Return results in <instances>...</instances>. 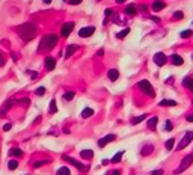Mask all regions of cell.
Listing matches in <instances>:
<instances>
[{
    "label": "cell",
    "instance_id": "obj_1",
    "mask_svg": "<svg viewBox=\"0 0 193 175\" xmlns=\"http://www.w3.org/2000/svg\"><path fill=\"white\" fill-rule=\"evenodd\" d=\"M17 33L21 36V39L24 42H29L35 38V35H36V27H35V24L32 23H24L21 24V26L17 27Z\"/></svg>",
    "mask_w": 193,
    "mask_h": 175
},
{
    "label": "cell",
    "instance_id": "obj_2",
    "mask_svg": "<svg viewBox=\"0 0 193 175\" xmlns=\"http://www.w3.org/2000/svg\"><path fill=\"white\" fill-rule=\"evenodd\" d=\"M56 44H57V36L56 35H53V33L45 35V36H42V39L39 42L38 52H48V50H51Z\"/></svg>",
    "mask_w": 193,
    "mask_h": 175
},
{
    "label": "cell",
    "instance_id": "obj_3",
    "mask_svg": "<svg viewBox=\"0 0 193 175\" xmlns=\"http://www.w3.org/2000/svg\"><path fill=\"white\" fill-rule=\"evenodd\" d=\"M137 88L140 91H142L143 94H146L148 97H154L156 95V92H154V88L151 86V83L148 82V80H140L139 83H137Z\"/></svg>",
    "mask_w": 193,
    "mask_h": 175
},
{
    "label": "cell",
    "instance_id": "obj_4",
    "mask_svg": "<svg viewBox=\"0 0 193 175\" xmlns=\"http://www.w3.org/2000/svg\"><path fill=\"white\" fill-rule=\"evenodd\" d=\"M192 163H193V154H189V156H186V157L181 160V165H179V166L174 171V174H181V172H184Z\"/></svg>",
    "mask_w": 193,
    "mask_h": 175
},
{
    "label": "cell",
    "instance_id": "obj_5",
    "mask_svg": "<svg viewBox=\"0 0 193 175\" xmlns=\"http://www.w3.org/2000/svg\"><path fill=\"white\" fill-rule=\"evenodd\" d=\"M63 160H65V161H68V163H71L74 168H77V169H79L80 172H85V171H88V166H85V165H82L80 163V161H77L75 159H72V157H68V156H63L62 157Z\"/></svg>",
    "mask_w": 193,
    "mask_h": 175
},
{
    "label": "cell",
    "instance_id": "obj_6",
    "mask_svg": "<svg viewBox=\"0 0 193 175\" xmlns=\"http://www.w3.org/2000/svg\"><path fill=\"white\" fill-rule=\"evenodd\" d=\"M193 141V131H187L186 134H184V137L181 139V142H179V145H178V149L181 151V149H184L190 142Z\"/></svg>",
    "mask_w": 193,
    "mask_h": 175
},
{
    "label": "cell",
    "instance_id": "obj_7",
    "mask_svg": "<svg viewBox=\"0 0 193 175\" xmlns=\"http://www.w3.org/2000/svg\"><path fill=\"white\" fill-rule=\"evenodd\" d=\"M72 29H74V23H65L60 29V35L63 36V38H67V36L72 32Z\"/></svg>",
    "mask_w": 193,
    "mask_h": 175
},
{
    "label": "cell",
    "instance_id": "obj_8",
    "mask_svg": "<svg viewBox=\"0 0 193 175\" xmlns=\"http://www.w3.org/2000/svg\"><path fill=\"white\" fill-rule=\"evenodd\" d=\"M94 32H95V27H94V26L83 27V29H80L79 36H80V38H88V36H92V35H94Z\"/></svg>",
    "mask_w": 193,
    "mask_h": 175
},
{
    "label": "cell",
    "instance_id": "obj_9",
    "mask_svg": "<svg viewBox=\"0 0 193 175\" xmlns=\"http://www.w3.org/2000/svg\"><path fill=\"white\" fill-rule=\"evenodd\" d=\"M115 139H116V136H115V134H107V136L103 137V139H100V141H98V146H100V148H103V146H106L107 143L113 142Z\"/></svg>",
    "mask_w": 193,
    "mask_h": 175
},
{
    "label": "cell",
    "instance_id": "obj_10",
    "mask_svg": "<svg viewBox=\"0 0 193 175\" xmlns=\"http://www.w3.org/2000/svg\"><path fill=\"white\" fill-rule=\"evenodd\" d=\"M154 62L157 64V67H163L166 62H168V57H166L163 53H157L156 56H154Z\"/></svg>",
    "mask_w": 193,
    "mask_h": 175
},
{
    "label": "cell",
    "instance_id": "obj_11",
    "mask_svg": "<svg viewBox=\"0 0 193 175\" xmlns=\"http://www.w3.org/2000/svg\"><path fill=\"white\" fill-rule=\"evenodd\" d=\"M164 8H166V5H164V2H161V0H156V2L152 3V6H151V9L154 12H159V11H161Z\"/></svg>",
    "mask_w": 193,
    "mask_h": 175
},
{
    "label": "cell",
    "instance_id": "obj_12",
    "mask_svg": "<svg viewBox=\"0 0 193 175\" xmlns=\"http://www.w3.org/2000/svg\"><path fill=\"white\" fill-rule=\"evenodd\" d=\"M55 67H56V59L55 57H45V68L48 70V71H51V70H55Z\"/></svg>",
    "mask_w": 193,
    "mask_h": 175
},
{
    "label": "cell",
    "instance_id": "obj_13",
    "mask_svg": "<svg viewBox=\"0 0 193 175\" xmlns=\"http://www.w3.org/2000/svg\"><path fill=\"white\" fill-rule=\"evenodd\" d=\"M107 77H109V80H110V82L118 80V77H119V71H118V70H115V68L109 70V72H107Z\"/></svg>",
    "mask_w": 193,
    "mask_h": 175
},
{
    "label": "cell",
    "instance_id": "obj_14",
    "mask_svg": "<svg viewBox=\"0 0 193 175\" xmlns=\"http://www.w3.org/2000/svg\"><path fill=\"white\" fill-rule=\"evenodd\" d=\"M171 60H172L174 65H183V64H184V59L179 56V55H176V53L171 56Z\"/></svg>",
    "mask_w": 193,
    "mask_h": 175
},
{
    "label": "cell",
    "instance_id": "obj_15",
    "mask_svg": "<svg viewBox=\"0 0 193 175\" xmlns=\"http://www.w3.org/2000/svg\"><path fill=\"white\" fill-rule=\"evenodd\" d=\"M125 14L127 15H136V12H137V8H136V5H128L127 8H125Z\"/></svg>",
    "mask_w": 193,
    "mask_h": 175
},
{
    "label": "cell",
    "instance_id": "obj_16",
    "mask_svg": "<svg viewBox=\"0 0 193 175\" xmlns=\"http://www.w3.org/2000/svg\"><path fill=\"white\" fill-rule=\"evenodd\" d=\"M80 156L83 159H86V160H91L94 157V151H92V149H83V151L80 153Z\"/></svg>",
    "mask_w": 193,
    "mask_h": 175
},
{
    "label": "cell",
    "instance_id": "obj_17",
    "mask_svg": "<svg viewBox=\"0 0 193 175\" xmlns=\"http://www.w3.org/2000/svg\"><path fill=\"white\" fill-rule=\"evenodd\" d=\"M157 122H159V118H157V116H152L151 119H148V128H149V130H156Z\"/></svg>",
    "mask_w": 193,
    "mask_h": 175
},
{
    "label": "cell",
    "instance_id": "obj_18",
    "mask_svg": "<svg viewBox=\"0 0 193 175\" xmlns=\"http://www.w3.org/2000/svg\"><path fill=\"white\" fill-rule=\"evenodd\" d=\"M183 85L187 88L189 91H192V92H193V79H192V77H186V79L183 80Z\"/></svg>",
    "mask_w": 193,
    "mask_h": 175
},
{
    "label": "cell",
    "instance_id": "obj_19",
    "mask_svg": "<svg viewBox=\"0 0 193 175\" xmlns=\"http://www.w3.org/2000/svg\"><path fill=\"white\" fill-rule=\"evenodd\" d=\"M160 106H171V107H174V106H176V101H174V100H161L160 101Z\"/></svg>",
    "mask_w": 193,
    "mask_h": 175
},
{
    "label": "cell",
    "instance_id": "obj_20",
    "mask_svg": "<svg viewBox=\"0 0 193 175\" xmlns=\"http://www.w3.org/2000/svg\"><path fill=\"white\" fill-rule=\"evenodd\" d=\"M56 175H71V172H70V169H68L67 166H62V168L57 169Z\"/></svg>",
    "mask_w": 193,
    "mask_h": 175
},
{
    "label": "cell",
    "instance_id": "obj_21",
    "mask_svg": "<svg viewBox=\"0 0 193 175\" xmlns=\"http://www.w3.org/2000/svg\"><path fill=\"white\" fill-rule=\"evenodd\" d=\"M92 115H94V110L89 109V107L83 109V112H82V116H83V118H91Z\"/></svg>",
    "mask_w": 193,
    "mask_h": 175
},
{
    "label": "cell",
    "instance_id": "obj_22",
    "mask_svg": "<svg viewBox=\"0 0 193 175\" xmlns=\"http://www.w3.org/2000/svg\"><path fill=\"white\" fill-rule=\"evenodd\" d=\"M9 154L14 156V157H21V156H23V151H21L20 148H12L11 151H9Z\"/></svg>",
    "mask_w": 193,
    "mask_h": 175
},
{
    "label": "cell",
    "instance_id": "obj_23",
    "mask_svg": "<svg viewBox=\"0 0 193 175\" xmlns=\"http://www.w3.org/2000/svg\"><path fill=\"white\" fill-rule=\"evenodd\" d=\"M77 50V45H68V48H67V52H65V57H70V56H72V53Z\"/></svg>",
    "mask_w": 193,
    "mask_h": 175
},
{
    "label": "cell",
    "instance_id": "obj_24",
    "mask_svg": "<svg viewBox=\"0 0 193 175\" xmlns=\"http://www.w3.org/2000/svg\"><path fill=\"white\" fill-rule=\"evenodd\" d=\"M122 156H124V151H118L116 154H115V157H113L110 161H112V163H118V161H121Z\"/></svg>",
    "mask_w": 193,
    "mask_h": 175
},
{
    "label": "cell",
    "instance_id": "obj_25",
    "mask_svg": "<svg viewBox=\"0 0 193 175\" xmlns=\"http://www.w3.org/2000/svg\"><path fill=\"white\" fill-rule=\"evenodd\" d=\"M8 168H9L11 171H15V169L18 168V161H17V160H11L9 163H8Z\"/></svg>",
    "mask_w": 193,
    "mask_h": 175
},
{
    "label": "cell",
    "instance_id": "obj_26",
    "mask_svg": "<svg viewBox=\"0 0 193 175\" xmlns=\"http://www.w3.org/2000/svg\"><path fill=\"white\" fill-rule=\"evenodd\" d=\"M128 33H130V29H128V27H125V29H122V30H121V32H119L116 36H118V38L121 39V38H125V36H127Z\"/></svg>",
    "mask_w": 193,
    "mask_h": 175
},
{
    "label": "cell",
    "instance_id": "obj_27",
    "mask_svg": "<svg viewBox=\"0 0 193 175\" xmlns=\"http://www.w3.org/2000/svg\"><path fill=\"white\" fill-rule=\"evenodd\" d=\"M74 92L72 91H68V92H65V94H63V100H65V101H70V100H72L74 98Z\"/></svg>",
    "mask_w": 193,
    "mask_h": 175
},
{
    "label": "cell",
    "instance_id": "obj_28",
    "mask_svg": "<svg viewBox=\"0 0 193 175\" xmlns=\"http://www.w3.org/2000/svg\"><path fill=\"white\" fill-rule=\"evenodd\" d=\"M145 118H146V115H140V116H137V118H133V119H131V124H133V126H136V124L142 122Z\"/></svg>",
    "mask_w": 193,
    "mask_h": 175
},
{
    "label": "cell",
    "instance_id": "obj_29",
    "mask_svg": "<svg viewBox=\"0 0 193 175\" xmlns=\"http://www.w3.org/2000/svg\"><path fill=\"white\" fill-rule=\"evenodd\" d=\"M151 151H152V146H151V145H146V146L142 148V156H149Z\"/></svg>",
    "mask_w": 193,
    "mask_h": 175
},
{
    "label": "cell",
    "instance_id": "obj_30",
    "mask_svg": "<svg viewBox=\"0 0 193 175\" xmlns=\"http://www.w3.org/2000/svg\"><path fill=\"white\" fill-rule=\"evenodd\" d=\"M50 113H56V112H57V107H56V101H55V100H51V101H50Z\"/></svg>",
    "mask_w": 193,
    "mask_h": 175
},
{
    "label": "cell",
    "instance_id": "obj_31",
    "mask_svg": "<svg viewBox=\"0 0 193 175\" xmlns=\"http://www.w3.org/2000/svg\"><path fill=\"white\" fill-rule=\"evenodd\" d=\"M11 106H12V101L9 100V101H6V103L3 104V107H2V110H0V112H2V113H5V112H8V110L11 109Z\"/></svg>",
    "mask_w": 193,
    "mask_h": 175
},
{
    "label": "cell",
    "instance_id": "obj_32",
    "mask_svg": "<svg viewBox=\"0 0 193 175\" xmlns=\"http://www.w3.org/2000/svg\"><path fill=\"white\" fill-rule=\"evenodd\" d=\"M174 143H175V139H169L168 142H166V149H168V151H171V149L174 148Z\"/></svg>",
    "mask_w": 193,
    "mask_h": 175
},
{
    "label": "cell",
    "instance_id": "obj_33",
    "mask_svg": "<svg viewBox=\"0 0 193 175\" xmlns=\"http://www.w3.org/2000/svg\"><path fill=\"white\" fill-rule=\"evenodd\" d=\"M174 18H175V20H183V18H184V14H183L181 11H176L175 14H174Z\"/></svg>",
    "mask_w": 193,
    "mask_h": 175
},
{
    "label": "cell",
    "instance_id": "obj_34",
    "mask_svg": "<svg viewBox=\"0 0 193 175\" xmlns=\"http://www.w3.org/2000/svg\"><path fill=\"white\" fill-rule=\"evenodd\" d=\"M48 163V160H42V161H35L33 163V166L35 168H41V166H44V165H47Z\"/></svg>",
    "mask_w": 193,
    "mask_h": 175
},
{
    "label": "cell",
    "instance_id": "obj_35",
    "mask_svg": "<svg viewBox=\"0 0 193 175\" xmlns=\"http://www.w3.org/2000/svg\"><path fill=\"white\" fill-rule=\"evenodd\" d=\"M192 33H193V32L189 30V29H187V30H183V32H181V38H189V36H192Z\"/></svg>",
    "mask_w": 193,
    "mask_h": 175
},
{
    "label": "cell",
    "instance_id": "obj_36",
    "mask_svg": "<svg viewBox=\"0 0 193 175\" xmlns=\"http://www.w3.org/2000/svg\"><path fill=\"white\" fill-rule=\"evenodd\" d=\"M164 130H168V131L174 130V126H172V122H171V121H166V124H164Z\"/></svg>",
    "mask_w": 193,
    "mask_h": 175
},
{
    "label": "cell",
    "instance_id": "obj_37",
    "mask_svg": "<svg viewBox=\"0 0 193 175\" xmlns=\"http://www.w3.org/2000/svg\"><path fill=\"white\" fill-rule=\"evenodd\" d=\"M44 94H45V88L41 86V88H38V89H36V95L41 97V95H44Z\"/></svg>",
    "mask_w": 193,
    "mask_h": 175
},
{
    "label": "cell",
    "instance_id": "obj_38",
    "mask_svg": "<svg viewBox=\"0 0 193 175\" xmlns=\"http://www.w3.org/2000/svg\"><path fill=\"white\" fill-rule=\"evenodd\" d=\"M11 128H12V124H9V122H8V124H5V126H3V131H9Z\"/></svg>",
    "mask_w": 193,
    "mask_h": 175
},
{
    "label": "cell",
    "instance_id": "obj_39",
    "mask_svg": "<svg viewBox=\"0 0 193 175\" xmlns=\"http://www.w3.org/2000/svg\"><path fill=\"white\" fill-rule=\"evenodd\" d=\"M151 175H163V171H161V169H159V171H152Z\"/></svg>",
    "mask_w": 193,
    "mask_h": 175
},
{
    "label": "cell",
    "instance_id": "obj_40",
    "mask_svg": "<svg viewBox=\"0 0 193 175\" xmlns=\"http://www.w3.org/2000/svg\"><path fill=\"white\" fill-rule=\"evenodd\" d=\"M3 65H5V56L0 53V67H3Z\"/></svg>",
    "mask_w": 193,
    "mask_h": 175
},
{
    "label": "cell",
    "instance_id": "obj_41",
    "mask_svg": "<svg viewBox=\"0 0 193 175\" xmlns=\"http://www.w3.org/2000/svg\"><path fill=\"white\" fill-rule=\"evenodd\" d=\"M82 0H70V5H80Z\"/></svg>",
    "mask_w": 193,
    "mask_h": 175
},
{
    "label": "cell",
    "instance_id": "obj_42",
    "mask_svg": "<svg viewBox=\"0 0 193 175\" xmlns=\"http://www.w3.org/2000/svg\"><path fill=\"white\" fill-rule=\"evenodd\" d=\"M104 14H106V17H110V15L113 14V11H112V9H106V11H104Z\"/></svg>",
    "mask_w": 193,
    "mask_h": 175
},
{
    "label": "cell",
    "instance_id": "obj_43",
    "mask_svg": "<svg viewBox=\"0 0 193 175\" xmlns=\"http://www.w3.org/2000/svg\"><path fill=\"white\" fill-rule=\"evenodd\" d=\"M186 119H187L189 122H193V113H190V115H189V116H187Z\"/></svg>",
    "mask_w": 193,
    "mask_h": 175
},
{
    "label": "cell",
    "instance_id": "obj_44",
    "mask_svg": "<svg viewBox=\"0 0 193 175\" xmlns=\"http://www.w3.org/2000/svg\"><path fill=\"white\" fill-rule=\"evenodd\" d=\"M110 174H112V175H121V172H119L118 169H115V171H112Z\"/></svg>",
    "mask_w": 193,
    "mask_h": 175
},
{
    "label": "cell",
    "instance_id": "obj_45",
    "mask_svg": "<svg viewBox=\"0 0 193 175\" xmlns=\"http://www.w3.org/2000/svg\"><path fill=\"white\" fill-rule=\"evenodd\" d=\"M139 11H142V12H143V11H146V5H142V6H139Z\"/></svg>",
    "mask_w": 193,
    "mask_h": 175
},
{
    "label": "cell",
    "instance_id": "obj_46",
    "mask_svg": "<svg viewBox=\"0 0 193 175\" xmlns=\"http://www.w3.org/2000/svg\"><path fill=\"white\" fill-rule=\"evenodd\" d=\"M44 3H45V5H48V3H51V0H44Z\"/></svg>",
    "mask_w": 193,
    "mask_h": 175
},
{
    "label": "cell",
    "instance_id": "obj_47",
    "mask_svg": "<svg viewBox=\"0 0 193 175\" xmlns=\"http://www.w3.org/2000/svg\"><path fill=\"white\" fill-rule=\"evenodd\" d=\"M125 0H116V3H124Z\"/></svg>",
    "mask_w": 193,
    "mask_h": 175
},
{
    "label": "cell",
    "instance_id": "obj_48",
    "mask_svg": "<svg viewBox=\"0 0 193 175\" xmlns=\"http://www.w3.org/2000/svg\"><path fill=\"white\" fill-rule=\"evenodd\" d=\"M192 59H193V55H192Z\"/></svg>",
    "mask_w": 193,
    "mask_h": 175
}]
</instances>
